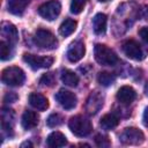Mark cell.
Listing matches in <instances>:
<instances>
[{"label": "cell", "mask_w": 148, "mask_h": 148, "mask_svg": "<svg viewBox=\"0 0 148 148\" xmlns=\"http://www.w3.org/2000/svg\"><path fill=\"white\" fill-rule=\"evenodd\" d=\"M145 94H146V95L148 96V83H147V84L145 86Z\"/></svg>", "instance_id": "33"}, {"label": "cell", "mask_w": 148, "mask_h": 148, "mask_svg": "<svg viewBox=\"0 0 148 148\" xmlns=\"http://www.w3.org/2000/svg\"><path fill=\"white\" fill-rule=\"evenodd\" d=\"M119 140L124 145H140L143 142L145 135L139 128L127 127L119 135Z\"/></svg>", "instance_id": "6"}, {"label": "cell", "mask_w": 148, "mask_h": 148, "mask_svg": "<svg viewBox=\"0 0 148 148\" xmlns=\"http://www.w3.org/2000/svg\"><path fill=\"white\" fill-rule=\"evenodd\" d=\"M94 54L96 61L103 66H114L119 61L117 54L104 44H96L94 49Z\"/></svg>", "instance_id": "1"}, {"label": "cell", "mask_w": 148, "mask_h": 148, "mask_svg": "<svg viewBox=\"0 0 148 148\" xmlns=\"http://www.w3.org/2000/svg\"><path fill=\"white\" fill-rule=\"evenodd\" d=\"M46 142H47V146L49 147L57 148V147H64V146H66L67 145V139H66V136L62 133L56 131V132H52L47 136Z\"/></svg>", "instance_id": "17"}, {"label": "cell", "mask_w": 148, "mask_h": 148, "mask_svg": "<svg viewBox=\"0 0 148 148\" xmlns=\"http://www.w3.org/2000/svg\"><path fill=\"white\" fill-rule=\"evenodd\" d=\"M1 36H2V39L3 40H6L7 43L12 44L13 46L18 40L17 29L15 28L14 24H12L9 22H2L1 23Z\"/></svg>", "instance_id": "10"}, {"label": "cell", "mask_w": 148, "mask_h": 148, "mask_svg": "<svg viewBox=\"0 0 148 148\" xmlns=\"http://www.w3.org/2000/svg\"><path fill=\"white\" fill-rule=\"evenodd\" d=\"M98 1H101V2H106V1H109V0H98Z\"/></svg>", "instance_id": "35"}, {"label": "cell", "mask_w": 148, "mask_h": 148, "mask_svg": "<svg viewBox=\"0 0 148 148\" xmlns=\"http://www.w3.org/2000/svg\"><path fill=\"white\" fill-rule=\"evenodd\" d=\"M13 119H14V113L12 110L3 109L1 112V124H2V130L7 131L9 135H12V128H13Z\"/></svg>", "instance_id": "19"}, {"label": "cell", "mask_w": 148, "mask_h": 148, "mask_svg": "<svg viewBox=\"0 0 148 148\" xmlns=\"http://www.w3.org/2000/svg\"><path fill=\"white\" fill-rule=\"evenodd\" d=\"M29 103L32 108L39 110V111H44L49 108V101L46 97H44L43 95L38 94V92H32L29 95Z\"/></svg>", "instance_id": "14"}, {"label": "cell", "mask_w": 148, "mask_h": 148, "mask_svg": "<svg viewBox=\"0 0 148 148\" xmlns=\"http://www.w3.org/2000/svg\"><path fill=\"white\" fill-rule=\"evenodd\" d=\"M13 45L7 43L6 40L1 39L0 42V57L2 60H8L13 56Z\"/></svg>", "instance_id": "23"}, {"label": "cell", "mask_w": 148, "mask_h": 148, "mask_svg": "<svg viewBox=\"0 0 148 148\" xmlns=\"http://www.w3.org/2000/svg\"><path fill=\"white\" fill-rule=\"evenodd\" d=\"M76 29V21L72 20V18H66L61 24H60V28H59V32L61 36L64 37H67L69 35H72Z\"/></svg>", "instance_id": "21"}, {"label": "cell", "mask_w": 148, "mask_h": 148, "mask_svg": "<svg viewBox=\"0 0 148 148\" xmlns=\"http://www.w3.org/2000/svg\"><path fill=\"white\" fill-rule=\"evenodd\" d=\"M61 81L66 84V86H69V87H76L77 83H79V76L69 71V69H65L62 71L61 73Z\"/></svg>", "instance_id": "22"}, {"label": "cell", "mask_w": 148, "mask_h": 148, "mask_svg": "<svg viewBox=\"0 0 148 148\" xmlns=\"http://www.w3.org/2000/svg\"><path fill=\"white\" fill-rule=\"evenodd\" d=\"M84 53H86L84 44L81 40H75L69 45L67 50V58L71 62H76L83 58Z\"/></svg>", "instance_id": "11"}, {"label": "cell", "mask_w": 148, "mask_h": 148, "mask_svg": "<svg viewBox=\"0 0 148 148\" xmlns=\"http://www.w3.org/2000/svg\"><path fill=\"white\" fill-rule=\"evenodd\" d=\"M95 142L98 147H109L110 146V141L106 136L102 135V134H97L95 136Z\"/></svg>", "instance_id": "28"}, {"label": "cell", "mask_w": 148, "mask_h": 148, "mask_svg": "<svg viewBox=\"0 0 148 148\" xmlns=\"http://www.w3.org/2000/svg\"><path fill=\"white\" fill-rule=\"evenodd\" d=\"M141 16L145 20H148V6L142 7V9H141Z\"/></svg>", "instance_id": "31"}, {"label": "cell", "mask_w": 148, "mask_h": 148, "mask_svg": "<svg viewBox=\"0 0 148 148\" xmlns=\"http://www.w3.org/2000/svg\"><path fill=\"white\" fill-rule=\"evenodd\" d=\"M23 60L32 68V69H39V68H47L53 64L52 57H39L30 53H25L23 56Z\"/></svg>", "instance_id": "7"}, {"label": "cell", "mask_w": 148, "mask_h": 148, "mask_svg": "<svg viewBox=\"0 0 148 148\" xmlns=\"http://www.w3.org/2000/svg\"><path fill=\"white\" fill-rule=\"evenodd\" d=\"M139 35H140V37L148 44V27L141 28V29L139 30Z\"/></svg>", "instance_id": "29"}, {"label": "cell", "mask_w": 148, "mask_h": 148, "mask_svg": "<svg viewBox=\"0 0 148 148\" xmlns=\"http://www.w3.org/2000/svg\"><path fill=\"white\" fill-rule=\"evenodd\" d=\"M123 51L130 59H133V60H142L145 58V53L140 44L133 39H130L123 43Z\"/></svg>", "instance_id": "8"}, {"label": "cell", "mask_w": 148, "mask_h": 148, "mask_svg": "<svg viewBox=\"0 0 148 148\" xmlns=\"http://www.w3.org/2000/svg\"><path fill=\"white\" fill-rule=\"evenodd\" d=\"M17 99V96H16V94H14V92H8L6 96H5V102H8V103H13V102H15Z\"/></svg>", "instance_id": "30"}, {"label": "cell", "mask_w": 148, "mask_h": 148, "mask_svg": "<svg viewBox=\"0 0 148 148\" xmlns=\"http://www.w3.org/2000/svg\"><path fill=\"white\" fill-rule=\"evenodd\" d=\"M39 123V116L30 110H27L22 116V126L25 130H32Z\"/></svg>", "instance_id": "15"}, {"label": "cell", "mask_w": 148, "mask_h": 148, "mask_svg": "<svg viewBox=\"0 0 148 148\" xmlns=\"http://www.w3.org/2000/svg\"><path fill=\"white\" fill-rule=\"evenodd\" d=\"M56 99L66 110L74 109L76 106V102H77L76 96L72 91H68V90H65V89H61V90H59L57 92Z\"/></svg>", "instance_id": "9"}, {"label": "cell", "mask_w": 148, "mask_h": 148, "mask_svg": "<svg viewBox=\"0 0 148 148\" xmlns=\"http://www.w3.org/2000/svg\"><path fill=\"white\" fill-rule=\"evenodd\" d=\"M143 124L148 127V106L146 108V110L143 112Z\"/></svg>", "instance_id": "32"}, {"label": "cell", "mask_w": 148, "mask_h": 148, "mask_svg": "<svg viewBox=\"0 0 148 148\" xmlns=\"http://www.w3.org/2000/svg\"><path fill=\"white\" fill-rule=\"evenodd\" d=\"M103 105V96L98 91H94L89 95L86 103V111L89 114H95L99 111Z\"/></svg>", "instance_id": "12"}, {"label": "cell", "mask_w": 148, "mask_h": 148, "mask_svg": "<svg viewBox=\"0 0 148 148\" xmlns=\"http://www.w3.org/2000/svg\"><path fill=\"white\" fill-rule=\"evenodd\" d=\"M24 146H31V143L30 142H24V143L21 145V147H24Z\"/></svg>", "instance_id": "34"}, {"label": "cell", "mask_w": 148, "mask_h": 148, "mask_svg": "<svg viewBox=\"0 0 148 148\" xmlns=\"http://www.w3.org/2000/svg\"><path fill=\"white\" fill-rule=\"evenodd\" d=\"M119 123V118L114 114V113H108V114H104L99 121V125L103 130L105 131H109V130H112Z\"/></svg>", "instance_id": "20"}, {"label": "cell", "mask_w": 148, "mask_h": 148, "mask_svg": "<svg viewBox=\"0 0 148 148\" xmlns=\"http://www.w3.org/2000/svg\"><path fill=\"white\" fill-rule=\"evenodd\" d=\"M24 80H25L24 72L18 67L12 66V67H7L2 71L1 81L7 86H12V87L22 86Z\"/></svg>", "instance_id": "3"}, {"label": "cell", "mask_w": 148, "mask_h": 148, "mask_svg": "<svg viewBox=\"0 0 148 148\" xmlns=\"http://www.w3.org/2000/svg\"><path fill=\"white\" fill-rule=\"evenodd\" d=\"M97 81L99 84H102L104 87H109L116 81V76H114V74L109 73V72H101L97 76Z\"/></svg>", "instance_id": "24"}, {"label": "cell", "mask_w": 148, "mask_h": 148, "mask_svg": "<svg viewBox=\"0 0 148 148\" xmlns=\"http://www.w3.org/2000/svg\"><path fill=\"white\" fill-rule=\"evenodd\" d=\"M106 22H108V18H106L105 14L98 13L94 16L92 28H94V31L96 35H103L106 31Z\"/></svg>", "instance_id": "16"}, {"label": "cell", "mask_w": 148, "mask_h": 148, "mask_svg": "<svg viewBox=\"0 0 148 148\" xmlns=\"http://www.w3.org/2000/svg\"><path fill=\"white\" fill-rule=\"evenodd\" d=\"M60 10H61V6L60 2L57 0L47 1L38 7V14L47 21H53L56 17H58Z\"/></svg>", "instance_id": "5"}, {"label": "cell", "mask_w": 148, "mask_h": 148, "mask_svg": "<svg viewBox=\"0 0 148 148\" xmlns=\"http://www.w3.org/2000/svg\"><path fill=\"white\" fill-rule=\"evenodd\" d=\"M34 43L37 46H39L42 49H46V50H53L58 46V40H57L56 36L46 29H38L35 32Z\"/></svg>", "instance_id": "4"}, {"label": "cell", "mask_w": 148, "mask_h": 148, "mask_svg": "<svg viewBox=\"0 0 148 148\" xmlns=\"http://www.w3.org/2000/svg\"><path fill=\"white\" fill-rule=\"evenodd\" d=\"M87 3V0H72L71 2V12L73 14H80L84 6Z\"/></svg>", "instance_id": "25"}, {"label": "cell", "mask_w": 148, "mask_h": 148, "mask_svg": "<svg viewBox=\"0 0 148 148\" xmlns=\"http://www.w3.org/2000/svg\"><path fill=\"white\" fill-rule=\"evenodd\" d=\"M61 123H62V118L58 113H52L46 120V124L50 127H57V126L61 125Z\"/></svg>", "instance_id": "26"}, {"label": "cell", "mask_w": 148, "mask_h": 148, "mask_svg": "<svg viewBox=\"0 0 148 148\" xmlns=\"http://www.w3.org/2000/svg\"><path fill=\"white\" fill-rule=\"evenodd\" d=\"M68 126H69V130L72 131V133L75 134L76 136H86L92 130V125H91L90 120L83 116L72 117L68 121Z\"/></svg>", "instance_id": "2"}, {"label": "cell", "mask_w": 148, "mask_h": 148, "mask_svg": "<svg viewBox=\"0 0 148 148\" xmlns=\"http://www.w3.org/2000/svg\"><path fill=\"white\" fill-rule=\"evenodd\" d=\"M29 0H8V12L14 15H21L25 10Z\"/></svg>", "instance_id": "18"}, {"label": "cell", "mask_w": 148, "mask_h": 148, "mask_svg": "<svg viewBox=\"0 0 148 148\" xmlns=\"http://www.w3.org/2000/svg\"><path fill=\"white\" fill-rule=\"evenodd\" d=\"M135 97H136V92L130 86H123L117 92V99L125 105L131 104L135 99Z\"/></svg>", "instance_id": "13"}, {"label": "cell", "mask_w": 148, "mask_h": 148, "mask_svg": "<svg viewBox=\"0 0 148 148\" xmlns=\"http://www.w3.org/2000/svg\"><path fill=\"white\" fill-rule=\"evenodd\" d=\"M40 83L44 86H53L54 83V75L52 73H46L40 77Z\"/></svg>", "instance_id": "27"}]
</instances>
